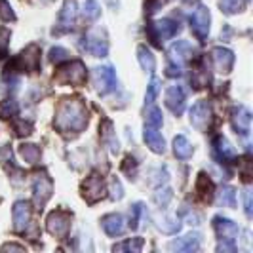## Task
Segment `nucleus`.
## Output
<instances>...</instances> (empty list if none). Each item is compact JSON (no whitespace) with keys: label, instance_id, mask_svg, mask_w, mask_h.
Returning a JSON list of instances; mask_svg holds the SVG:
<instances>
[{"label":"nucleus","instance_id":"39448f33","mask_svg":"<svg viewBox=\"0 0 253 253\" xmlns=\"http://www.w3.org/2000/svg\"><path fill=\"white\" fill-rule=\"evenodd\" d=\"M93 82H95V89L101 93V95H107L109 91L116 89V73H114L113 67H99L93 71Z\"/></svg>","mask_w":253,"mask_h":253},{"label":"nucleus","instance_id":"1a4fd4ad","mask_svg":"<svg viewBox=\"0 0 253 253\" xmlns=\"http://www.w3.org/2000/svg\"><path fill=\"white\" fill-rule=\"evenodd\" d=\"M33 190H35V202H37L38 208H42L44 204L50 200L51 192H53V183L48 175H37L35 177V185H33Z\"/></svg>","mask_w":253,"mask_h":253},{"label":"nucleus","instance_id":"f3484780","mask_svg":"<svg viewBox=\"0 0 253 253\" xmlns=\"http://www.w3.org/2000/svg\"><path fill=\"white\" fill-rule=\"evenodd\" d=\"M103 230L109 234V236H120L124 232V219L118 215V213H109L101 219Z\"/></svg>","mask_w":253,"mask_h":253},{"label":"nucleus","instance_id":"473e14b6","mask_svg":"<svg viewBox=\"0 0 253 253\" xmlns=\"http://www.w3.org/2000/svg\"><path fill=\"white\" fill-rule=\"evenodd\" d=\"M147 126L160 127L162 126V111L160 109H151L147 113Z\"/></svg>","mask_w":253,"mask_h":253},{"label":"nucleus","instance_id":"72a5a7b5","mask_svg":"<svg viewBox=\"0 0 253 253\" xmlns=\"http://www.w3.org/2000/svg\"><path fill=\"white\" fill-rule=\"evenodd\" d=\"M71 57V53H69V50H65V48H51L50 51V59L53 61V63H61V61H67Z\"/></svg>","mask_w":253,"mask_h":253},{"label":"nucleus","instance_id":"423d86ee","mask_svg":"<svg viewBox=\"0 0 253 253\" xmlns=\"http://www.w3.org/2000/svg\"><path fill=\"white\" fill-rule=\"evenodd\" d=\"M179 31V25L171 19H162V21H156L149 27V37L154 44H160V40L164 42L168 38H171Z\"/></svg>","mask_w":253,"mask_h":253},{"label":"nucleus","instance_id":"5701e85b","mask_svg":"<svg viewBox=\"0 0 253 253\" xmlns=\"http://www.w3.org/2000/svg\"><path fill=\"white\" fill-rule=\"evenodd\" d=\"M198 246H200V236L198 234H189V236L175 240L171 244V248L177 250V252H194V250H198Z\"/></svg>","mask_w":253,"mask_h":253},{"label":"nucleus","instance_id":"cd10ccee","mask_svg":"<svg viewBox=\"0 0 253 253\" xmlns=\"http://www.w3.org/2000/svg\"><path fill=\"white\" fill-rule=\"evenodd\" d=\"M19 111V105L13 99H4L0 103V118H12Z\"/></svg>","mask_w":253,"mask_h":253},{"label":"nucleus","instance_id":"2eb2a0df","mask_svg":"<svg viewBox=\"0 0 253 253\" xmlns=\"http://www.w3.org/2000/svg\"><path fill=\"white\" fill-rule=\"evenodd\" d=\"M213 228L217 230L219 238L221 240H234L238 236V225L232 223L230 219H225V217H215L213 219Z\"/></svg>","mask_w":253,"mask_h":253},{"label":"nucleus","instance_id":"ddd939ff","mask_svg":"<svg viewBox=\"0 0 253 253\" xmlns=\"http://www.w3.org/2000/svg\"><path fill=\"white\" fill-rule=\"evenodd\" d=\"M250 124H252V113L244 105L234 107L232 109V126H234V129H238L242 135H248L250 133Z\"/></svg>","mask_w":253,"mask_h":253},{"label":"nucleus","instance_id":"393cba45","mask_svg":"<svg viewBox=\"0 0 253 253\" xmlns=\"http://www.w3.org/2000/svg\"><path fill=\"white\" fill-rule=\"evenodd\" d=\"M196 190H198V194L202 196L204 200H211V196H213V183L208 179L206 173H200V175H198Z\"/></svg>","mask_w":253,"mask_h":253},{"label":"nucleus","instance_id":"a211bd4d","mask_svg":"<svg viewBox=\"0 0 253 253\" xmlns=\"http://www.w3.org/2000/svg\"><path fill=\"white\" fill-rule=\"evenodd\" d=\"M145 143L151 147L152 152L156 154H162L166 151V141L164 137L158 133V127H151L147 126L145 127Z\"/></svg>","mask_w":253,"mask_h":253},{"label":"nucleus","instance_id":"6ab92c4d","mask_svg":"<svg viewBox=\"0 0 253 253\" xmlns=\"http://www.w3.org/2000/svg\"><path fill=\"white\" fill-rule=\"evenodd\" d=\"M210 80H211V76H210L208 65H206L204 59H198V61H196V67H194V73H192V78H190L192 86H194V88H204V86L210 84Z\"/></svg>","mask_w":253,"mask_h":253},{"label":"nucleus","instance_id":"f257e3e1","mask_svg":"<svg viewBox=\"0 0 253 253\" xmlns=\"http://www.w3.org/2000/svg\"><path fill=\"white\" fill-rule=\"evenodd\" d=\"M88 126V113L80 99H65L55 114V127L59 131H82Z\"/></svg>","mask_w":253,"mask_h":253},{"label":"nucleus","instance_id":"20e7f679","mask_svg":"<svg viewBox=\"0 0 253 253\" xmlns=\"http://www.w3.org/2000/svg\"><path fill=\"white\" fill-rule=\"evenodd\" d=\"M71 219L73 215L65 210H55L48 215V221H46V227H48V232L57 236V238H63L69 234L71 230Z\"/></svg>","mask_w":253,"mask_h":253},{"label":"nucleus","instance_id":"7ed1b4c3","mask_svg":"<svg viewBox=\"0 0 253 253\" xmlns=\"http://www.w3.org/2000/svg\"><path fill=\"white\" fill-rule=\"evenodd\" d=\"M40 69V48L38 46H29L21 55H17L12 63L8 65L6 71L17 73V71H27V73H35Z\"/></svg>","mask_w":253,"mask_h":253},{"label":"nucleus","instance_id":"9b49d317","mask_svg":"<svg viewBox=\"0 0 253 253\" xmlns=\"http://www.w3.org/2000/svg\"><path fill=\"white\" fill-rule=\"evenodd\" d=\"M31 223V206L29 202L13 204V228L17 232H25Z\"/></svg>","mask_w":253,"mask_h":253},{"label":"nucleus","instance_id":"6e6552de","mask_svg":"<svg viewBox=\"0 0 253 253\" xmlns=\"http://www.w3.org/2000/svg\"><path fill=\"white\" fill-rule=\"evenodd\" d=\"M82 194H84V198H86L89 204L101 200L103 196H105V183H103V179L99 177L97 173L89 175V177L84 181V185H82Z\"/></svg>","mask_w":253,"mask_h":253},{"label":"nucleus","instance_id":"e433bc0d","mask_svg":"<svg viewBox=\"0 0 253 253\" xmlns=\"http://www.w3.org/2000/svg\"><path fill=\"white\" fill-rule=\"evenodd\" d=\"M8 44H10V31L0 29V59L8 53Z\"/></svg>","mask_w":253,"mask_h":253},{"label":"nucleus","instance_id":"f704fd0d","mask_svg":"<svg viewBox=\"0 0 253 253\" xmlns=\"http://www.w3.org/2000/svg\"><path fill=\"white\" fill-rule=\"evenodd\" d=\"M0 17L4 21H13L15 19V13H13L12 6L8 0H0Z\"/></svg>","mask_w":253,"mask_h":253},{"label":"nucleus","instance_id":"bb28decb","mask_svg":"<svg viewBox=\"0 0 253 253\" xmlns=\"http://www.w3.org/2000/svg\"><path fill=\"white\" fill-rule=\"evenodd\" d=\"M19 154H21V158L25 160L27 164H37L40 160V149L37 145H21Z\"/></svg>","mask_w":253,"mask_h":253},{"label":"nucleus","instance_id":"dca6fc26","mask_svg":"<svg viewBox=\"0 0 253 253\" xmlns=\"http://www.w3.org/2000/svg\"><path fill=\"white\" fill-rule=\"evenodd\" d=\"M213 152L217 154V158L221 160V162H234L236 160V151L230 147V143H228L225 137H215L213 139Z\"/></svg>","mask_w":253,"mask_h":253},{"label":"nucleus","instance_id":"0eeeda50","mask_svg":"<svg viewBox=\"0 0 253 253\" xmlns=\"http://www.w3.org/2000/svg\"><path fill=\"white\" fill-rule=\"evenodd\" d=\"M190 29L196 37L204 40L210 33V10L206 6H198L190 15Z\"/></svg>","mask_w":253,"mask_h":253},{"label":"nucleus","instance_id":"ea45409f","mask_svg":"<svg viewBox=\"0 0 253 253\" xmlns=\"http://www.w3.org/2000/svg\"><path fill=\"white\" fill-rule=\"evenodd\" d=\"M154 200H156L158 204H162V206H166V204L171 200V190H169V189H164V190H160V192H156Z\"/></svg>","mask_w":253,"mask_h":253},{"label":"nucleus","instance_id":"4be33fe9","mask_svg":"<svg viewBox=\"0 0 253 253\" xmlns=\"http://www.w3.org/2000/svg\"><path fill=\"white\" fill-rule=\"evenodd\" d=\"M173 152H175V156L181 158V160H189L190 156H192V145H190V141L185 137V135H177L175 139H173Z\"/></svg>","mask_w":253,"mask_h":253},{"label":"nucleus","instance_id":"7c9ffc66","mask_svg":"<svg viewBox=\"0 0 253 253\" xmlns=\"http://www.w3.org/2000/svg\"><path fill=\"white\" fill-rule=\"evenodd\" d=\"M143 248V240L141 238H133V240H126L124 244L114 246V252H124V250H131V252H139Z\"/></svg>","mask_w":253,"mask_h":253},{"label":"nucleus","instance_id":"2f4dec72","mask_svg":"<svg viewBox=\"0 0 253 253\" xmlns=\"http://www.w3.org/2000/svg\"><path fill=\"white\" fill-rule=\"evenodd\" d=\"M221 8L225 13H236L244 8V0H221Z\"/></svg>","mask_w":253,"mask_h":253},{"label":"nucleus","instance_id":"c85d7f7f","mask_svg":"<svg viewBox=\"0 0 253 253\" xmlns=\"http://www.w3.org/2000/svg\"><path fill=\"white\" fill-rule=\"evenodd\" d=\"M219 202L223 206H228V208H234L236 204V190L232 187H223L221 192H219Z\"/></svg>","mask_w":253,"mask_h":253},{"label":"nucleus","instance_id":"58836bf2","mask_svg":"<svg viewBox=\"0 0 253 253\" xmlns=\"http://www.w3.org/2000/svg\"><path fill=\"white\" fill-rule=\"evenodd\" d=\"M122 169L126 171L127 175L131 177V175H135V169H137V162L131 158V156H127L126 160H124V164H122Z\"/></svg>","mask_w":253,"mask_h":253},{"label":"nucleus","instance_id":"f03ea898","mask_svg":"<svg viewBox=\"0 0 253 253\" xmlns=\"http://www.w3.org/2000/svg\"><path fill=\"white\" fill-rule=\"evenodd\" d=\"M55 80L59 84H71V86H82L86 82V67L82 61H67L61 65L55 73Z\"/></svg>","mask_w":253,"mask_h":253},{"label":"nucleus","instance_id":"37998d69","mask_svg":"<svg viewBox=\"0 0 253 253\" xmlns=\"http://www.w3.org/2000/svg\"><path fill=\"white\" fill-rule=\"evenodd\" d=\"M244 200H246V213L252 215V190H246Z\"/></svg>","mask_w":253,"mask_h":253},{"label":"nucleus","instance_id":"aec40b11","mask_svg":"<svg viewBox=\"0 0 253 253\" xmlns=\"http://www.w3.org/2000/svg\"><path fill=\"white\" fill-rule=\"evenodd\" d=\"M75 19H76V2L75 0H67L61 10V15H59V27L63 31H69L73 29L75 25Z\"/></svg>","mask_w":253,"mask_h":253},{"label":"nucleus","instance_id":"a19ab883","mask_svg":"<svg viewBox=\"0 0 253 253\" xmlns=\"http://www.w3.org/2000/svg\"><path fill=\"white\" fill-rule=\"evenodd\" d=\"M141 211H143V206H141V204H135V206H133V210H131V223H129L133 228L137 227V223H139Z\"/></svg>","mask_w":253,"mask_h":253},{"label":"nucleus","instance_id":"b1692460","mask_svg":"<svg viewBox=\"0 0 253 253\" xmlns=\"http://www.w3.org/2000/svg\"><path fill=\"white\" fill-rule=\"evenodd\" d=\"M137 59H139L141 67L149 73H154V67H156V59L152 55V51L147 46H139L137 48Z\"/></svg>","mask_w":253,"mask_h":253},{"label":"nucleus","instance_id":"4c0bfd02","mask_svg":"<svg viewBox=\"0 0 253 253\" xmlns=\"http://www.w3.org/2000/svg\"><path fill=\"white\" fill-rule=\"evenodd\" d=\"M13 127H15V133L17 135H29L31 131H33V124H29V122H25V120H17L15 124H13Z\"/></svg>","mask_w":253,"mask_h":253},{"label":"nucleus","instance_id":"c9c22d12","mask_svg":"<svg viewBox=\"0 0 253 253\" xmlns=\"http://www.w3.org/2000/svg\"><path fill=\"white\" fill-rule=\"evenodd\" d=\"M158 91H160V80H158V78H152L151 84H149V89H147V103H149V105L156 99Z\"/></svg>","mask_w":253,"mask_h":253},{"label":"nucleus","instance_id":"f8f14e48","mask_svg":"<svg viewBox=\"0 0 253 253\" xmlns=\"http://www.w3.org/2000/svg\"><path fill=\"white\" fill-rule=\"evenodd\" d=\"M185 89L181 86H171L166 91V105L173 114H181L185 109Z\"/></svg>","mask_w":253,"mask_h":253},{"label":"nucleus","instance_id":"c756f323","mask_svg":"<svg viewBox=\"0 0 253 253\" xmlns=\"http://www.w3.org/2000/svg\"><path fill=\"white\" fill-rule=\"evenodd\" d=\"M99 13H101V10H99L97 0H86V4H84V15L88 19H97Z\"/></svg>","mask_w":253,"mask_h":253},{"label":"nucleus","instance_id":"a878e982","mask_svg":"<svg viewBox=\"0 0 253 253\" xmlns=\"http://www.w3.org/2000/svg\"><path fill=\"white\" fill-rule=\"evenodd\" d=\"M101 131H103V141H105V143L109 145V149H111V152H118V141L114 139L113 122H111V120H103Z\"/></svg>","mask_w":253,"mask_h":253},{"label":"nucleus","instance_id":"4468645a","mask_svg":"<svg viewBox=\"0 0 253 253\" xmlns=\"http://www.w3.org/2000/svg\"><path fill=\"white\" fill-rule=\"evenodd\" d=\"M211 59L219 73H228L234 65V53L227 48H213L211 50Z\"/></svg>","mask_w":253,"mask_h":253},{"label":"nucleus","instance_id":"9d476101","mask_svg":"<svg viewBox=\"0 0 253 253\" xmlns=\"http://www.w3.org/2000/svg\"><path fill=\"white\" fill-rule=\"evenodd\" d=\"M210 120H211V109L206 101H198L196 105H192L190 109V122L192 126L198 127V129H206L210 126Z\"/></svg>","mask_w":253,"mask_h":253},{"label":"nucleus","instance_id":"412c9836","mask_svg":"<svg viewBox=\"0 0 253 253\" xmlns=\"http://www.w3.org/2000/svg\"><path fill=\"white\" fill-rule=\"evenodd\" d=\"M84 50L91 55H95V57H105L107 51H109V44L99 37H88L84 42Z\"/></svg>","mask_w":253,"mask_h":253},{"label":"nucleus","instance_id":"79ce46f5","mask_svg":"<svg viewBox=\"0 0 253 253\" xmlns=\"http://www.w3.org/2000/svg\"><path fill=\"white\" fill-rule=\"evenodd\" d=\"M111 190H113V198H114V200H120V198H122V185H120V181H118V179H113Z\"/></svg>","mask_w":253,"mask_h":253}]
</instances>
